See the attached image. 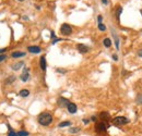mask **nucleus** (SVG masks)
I'll use <instances>...</instances> for the list:
<instances>
[{"instance_id": "obj_8", "label": "nucleus", "mask_w": 142, "mask_h": 136, "mask_svg": "<svg viewBox=\"0 0 142 136\" xmlns=\"http://www.w3.org/2000/svg\"><path fill=\"white\" fill-rule=\"evenodd\" d=\"M67 109H68V111H69V113L73 114V113L77 112V109H78V108H77V104H76V103L70 102V103L67 106Z\"/></svg>"}, {"instance_id": "obj_7", "label": "nucleus", "mask_w": 142, "mask_h": 136, "mask_svg": "<svg viewBox=\"0 0 142 136\" xmlns=\"http://www.w3.org/2000/svg\"><path fill=\"white\" fill-rule=\"evenodd\" d=\"M77 49L79 50L80 53H86V52L89 51V47L83 45V44H78L77 45Z\"/></svg>"}, {"instance_id": "obj_19", "label": "nucleus", "mask_w": 142, "mask_h": 136, "mask_svg": "<svg viewBox=\"0 0 142 136\" xmlns=\"http://www.w3.org/2000/svg\"><path fill=\"white\" fill-rule=\"evenodd\" d=\"M121 12H122V8H121V7H118V8H117V11H116V17H117V20H119Z\"/></svg>"}, {"instance_id": "obj_28", "label": "nucleus", "mask_w": 142, "mask_h": 136, "mask_svg": "<svg viewBox=\"0 0 142 136\" xmlns=\"http://www.w3.org/2000/svg\"><path fill=\"white\" fill-rule=\"evenodd\" d=\"M5 51H7V49H5V48H1V49H0V54L3 53V52H5Z\"/></svg>"}, {"instance_id": "obj_34", "label": "nucleus", "mask_w": 142, "mask_h": 136, "mask_svg": "<svg viewBox=\"0 0 142 136\" xmlns=\"http://www.w3.org/2000/svg\"><path fill=\"white\" fill-rule=\"evenodd\" d=\"M102 2H103L104 4H107V3H108V1H107V0H102Z\"/></svg>"}, {"instance_id": "obj_31", "label": "nucleus", "mask_w": 142, "mask_h": 136, "mask_svg": "<svg viewBox=\"0 0 142 136\" xmlns=\"http://www.w3.org/2000/svg\"><path fill=\"white\" fill-rule=\"evenodd\" d=\"M57 72H59V73H66L65 70H60V69H57Z\"/></svg>"}, {"instance_id": "obj_12", "label": "nucleus", "mask_w": 142, "mask_h": 136, "mask_svg": "<svg viewBox=\"0 0 142 136\" xmlns=\"http://www.w3.org/2000/svg\"><path fill=\"white\" fill-rule=\"evenodd\" d=\"M23 65H24V62H23V61H20V62H16V63H14L13 65H12V70L18 71V70H20Z\"/></svg>"}, {"instance_id": "obj_10", "label": "nucleus", "mask_w": 142, "mask_h": 136, "mask_svg": "<svg viewBox=\"0 0 142 136\" xmlns=\"http://www.w3.org/2000/svg\"><path fill=\"white\" fill-rule=\"evenodd\" d=\"M39 66H41V69L43 71H45L46 70V67H47V64H46V58L43 55V57L39 59Z\"/></svg>"}, {"instance_id": "obj_36", "label": "nucleus", "mask_w": 142, "mask_h": 136, "mask_svg": "<svg viewBox=\"0 0 142 136\" xmlns=\"http://www.w3.org/2000/svg\"><path fill=\"white\" fill-rule=\"evenodd\" d=\"M140 12H141V15H142V9H141V10H140Z\"/></svg>"}, {"instance_id": "obj_4", "label": "nucleus", "mask_w": 142, "mask_h": 136, "mask_svg": "<svg viewBox=\"0 0 142 136\" xmlns=\"http://www.w3.org/2000/svg\"><path fill=\"white\" fill-rule=\"evenodd\" d=\"M107 128H108V124H107V123H105V122H100V123H97V124L95 125V129H96V132H98V133L106 132Z\"/></svg>"}, {"instance_id": "obj_33", "label": "nucleus", "mask_w": 142, "mask_h": 136, "mask_svg": "<svg viewBox=\"0 0 142 136\" xmlns=\"http://www.w3.org/2000/svg\"><path fill=\"white\" fill-rule=\"evenodd\" d=\"M138 55H139V57H142V49H141V50H139V52H138Z\"/></svg>"}, {"instance_id": "obj_29", "label": "nucleus", "mask_w": 142, "mask_h": 136, "mask_svg": "<svg viewBox=\"0 0 142 136\" xmlns=\"http://www.w3.org/2000/svg\"><path fill=\"white\" fill-rule=\"evenodd\" d=\"M113 60H114V61H117V60H118V57H117V54H113Z\"/></svg>"}, {"instance_id": "obj_11", "label": "nucleus", "mask_w": 142, "mask_h": 136, "mask_svg": "<svg viewBox=\"0 0 142 136\" xmlns=\"http://www.w3.org/2000/svg\"><path fill=\"white\" fill-rule=\"evenodd\" d=\"M100 116H101V119L103 120V122H105V123H106L107 121H109V119H110L109 113H108V112H106V111H104V112H102V113L100 114Z\"/></svg>"}, {"instance_id": "obj_16", "label": "nucleus", "mask_w": 142, "mask_h": 136, "mask_svg": "<svg viewBox=\"0 0 142 136\" xmlns=\"http://www.w3.org/2000/svg\"><path fill=\"white\" fill-rule=\"evenodd\" d=\"M19 95H20L21 97H27V96L30 95V91H29L27 89H22V90H20Z\"/></svg>"}, {"instance_id": "obj_37", "label": "nucleus", "mask_w": 142, "mask_h": 136, "mask_svg": "<svg viewBox=\"0 0 142 136\" xmlns=\"http://www.w3.org/2000/svg\"><path fill=\"white\" fill-rule=\"evenodd\" d=\"M18 1H24V0H18Z\"/></svg>"}, {"instance_id": "obj_2", "label": "nucleus", "mask_w": 142, "mask_h": 136, "mask_svg": "<svg viewBox=\"0 0 142 136\" xmlns=\"http://www.w3.org/2000/svg\"><path fill=\"white\" fill-rule=\"evenodd\" d=\"M129 122H130V120L127 119L126 116H116V118H114V119L112 120L113 125H115V126H122V125H126V124H128Z\"/></svg>"}, {"instance_id": "obj_25", "label": "nucleus", "mask_w": 142, "mask_h": 136, "mask_svg": "<svg viewBox=\"0 0 142 136\" xmlns=\"http://www.w3.org/2000/svg\"><path fill=\"white\" fill-rule=\"evenodd\" d=\"M5 59H7V55L5 54H0V62H2V61H4Z\"/></svg>"}, {"instance_id": "obj_20", "label": "nucleus", "mask_w": 142, "mask_h": 136, "mask_svg": "<svg viewBox=\"0 0 142 136\" xmlns=\"http://www.w3.org/2000/svg\"><path fill=\"white\" fill-rule=\"evenodd\" d=\"M80 127H72V128H69V132L72 133V134H76V133H79L80 132Z\"/></svg>"}, {"instance_id": "obj_9", "label": "nucleus", "mask_w": 142, "mask_h": 136, "mask_svg": "<svg viewBox=\"0 0 142 136\" xmlns=\"http://www.w3.org/2000/svg\"><path fill=\"white\" fill-rule=\"evenodd\" d=\"M27 50L31 53H39L42 51V49L38 46H30V47H27Z\"/></svg>"}, {"instance_id": "obj_17", "label": "nucleus", "mask_w": 142, "mask_h": 136, "mask_svg": "<svg viewBox=\"0 0 142 136\" xmlns=\"http://www.w3.org/2000/svg\"><path fill=\"white\" fill-rule=\"evenodd\" d=\"M113 35H114V38H115V45H116V48L117 50L119 49V38L117 37V35L115 34V32H113Z\"/></svg>"}, {"instance_id": "obj_26", "label": "nucleus", "mask_w": 142, "mask_h": 136, "mask_svg": "<svg viewBox=\"0 0 142 136\" xmlns=\"http://www.w3.org/2000/svg\"><path fill=\"white\" fill-rule=\"evenodd\" d=\"M102 20H103V16H102V15H98V16H97V21H98V23H102Z\"/></svg>"}, {"instance_id": "obj_32", "label": "nucleus", "mask_w": 142, "mask_h": 136, "mask_svg": "<svg viewBox=\"0 0 142 136\" xmlns=\"http://www.w3.org/2000/svg\"><path fill=\"white\" fill-rule=\"evenodd\" d=\"M91 121H93V122H96V116H92V118H91Z\"/></svg>"}, {"instance_id": "obj_14", "label": "nucleus", "mask_w": 142, "mask_h": 136, "mask_svg": "<svg viewBox=\"0 0 142 136\" xmlns=\"http://www.w3.org/2000/svg\"><path fill=\"white\" fill-rule=\"evenodd\" d=\"M103 44H104V46L106 47V48H109L110 46H112V40H110L109 38H105L103 40Z\"/></svg>"}, {"instance_id": "obj_30", "label": "nucleus", "mask_w": 142, "mask_h": 136, "mask_svg": "<svg viewBox=\"0 0 142 136\" xmlns=\"http://www.w3.org/2000/svg\"><path fill=\"white\" fill-rule=\"evenodd\" d=\"M89 122H90V120H89V119H83V123H84V124H88Z\"/></svg>"}, {"instance_id": "obj_13", "label": "nucleus", "mask_w": 142, "mask_h": 136, "mask_svg": "<svg viewBox=\"0 0 142 136\" xmlns=\"http://www.w3.org/2000/svg\"><path fill=\"white\" fill-rule=\"evenodd\" d=\"M25 55V52H21V51H15V52H12L11 57L12 58H21V57H24Z\"/></svg>"}, {"instance_id": "obj_23", "label": "nucleus", "mask_w": 142, "mask_h": 136, "mask_svg": "<svg viewBox=\"0 0 142 136\" xmlns=\"http://www.w3.org/2000/svg\"><path fill=\"white\" fill-rule=\"evenodd\" d=\"M98 29L102 30V32H104V30L106 29V26H105L103 23H98Z\"/></svg>"}, {"instance_id": "obj_35", "label": "nucleus", "mask_w": 142, "mask_h": 136, "mask_svg": "<svg viewBox=\"0 0 142 136\" xmlns=\"http://www.w3.org/2000/svg\"><path fill=\"white\" fill-rule=\"evenodd\" d=\"M52 38L55 39V33H54V32H52Z\"/></svg>"}, {"instance_id": "obj_5", "label": "nucleus", "mask_w": 142, "mask_h": 136, "mask_svg": "<svg viewBox=\"0 0 142 136\" xmlns=\"http://www.w3.org/2000/svg\"><path fill=\"white\" fill-rule=\"evenodd\" d=\"M20 78H21L22 82H27L29 81V78H30V70H29V67H24V69H23V72L20 75Z\"/></svg>"}, {"instance_id": "obj_18", "label": "nucleus", "mask_w": 142, "mask_h": 136, "mask_svg": "<svg viewBox=\"0 0 142 136\" xmlns=\"http://www.w3.org/2000/svg\"><path fill=\"white\" fill-rule=\"evenodd\" d=\"M14 81H15V76H14V75H11V76H9V78L5 79L4 83H5V84H11L12 82H14Z\"/></svg>"}, {"instance_id": "obj_21", "label": "nucleus", "mask_w": 142, "mask_h": 136, "mask_svg": "<svg viewBox=\"0 0 142 136\" xmlns=\"http://www.w3.org/2000/svg\"><path fill=\"white\" fill-rule=\"evenodd\" d=\"M29 135H30V133L26 131H20L16 133V136H29Z\"/></svg>"}, {"instance_id": "obj_22", "label": "nucleus", "mask_w": 142, "mask_h": 136, "mask_svg": "<svg viewBox=\"0 0 142 136\" xmlns=\"http://www.w3.org/2000/svg\"><path fill=\"white\" fill-rule=\"evenodd\" d=\"M137 103L138 104H142V94H139L137 96Z\"/></svg>"}, {"instance_id": "obj_6", "label": "nucleus", "mask_w": 142, "mask_h": 136, "mask_svg": "<svg viewBox=\"0 0 142 136\" xmlns=\"http://www.w3.org/2000/svg\"><path fill=\"white\" fill-rule=\"evenodd\" d=\"M70 103L69 99H67V98H64V97H60L59 99H58V104L61 107V108H64V107H67L68 104Z\"/></svg>"}, {"instance_id": "obj_24", "label": "nucleus", "mask_w": 142, "mask_h": 136, "mask_svg": "<svg viewBox=\"0 0 142 136\" xmlns=\"http://www.w3.org/2000/svg\"><path fill=\"white\" fill-rule=\"evenodd\" d=\"M9 128H10V126H9ZM8 136H16V133L13 132V131H12V129L10 128V129H9V133H8Z\"/></svg>"}, {"instance_id": "obj_27", "label": "nucleus", "mask_w": 142, "mask_h": 136, "mask_svg": "<svg viewBox=\"0 0 142 136\" xmlns=\"http://www.w3.org/2000/svg\"><path fill=\"white\" fill-rule=\"evenodd\" d=\"M60 40H61V38H55V39L53 40V45H54V44H56L57 41H60Z\"/></svg>"}, {"instance_id": "obj_3", "label": "nucleus", "mask_w": 142, "mask_h": 136, "mask_svg": "<svg viewBox=\"0 0 142 136\" xmlns=\"http://www.w3.org/2000/svg\"><path fill=\"white\" fill-rule=\"evenodd\" d=\"M60 32L63 35H66V36H69L72 34V28L69 24H63L60 27Z\"/></svg>"}, {"instance_id": "obj_1", "label": "nucleus", "mask_w": 142, "mask_h": 136, "mask_svg": "<svg viewBox=\"0 0 142 136\" xmlns=\"http://www.w3.org/2000/svg\"><path fill=\"white\" fill-rule=\"evenodd\" d=\"M37 121H38V123L41 125L48 126V125H50L53 123V115L50 113H48V112H42L38 115Z\"/></svg>"}, {"instance_id": "obj_15", "label": "nucleus", "mask_w": 142, "mask_h": 136, "mask_svg": "<svg viewBox=\"0 0 142 136\" xmlns=\"http://www.w3.org/2000/svg\"><path fill=\"white\" fill-rule=\"evenodd\" d=\"M71 125V122L70 121H64V122H60L59 123V127H66V126H70Z\"/></svg>"}]
</instances>
